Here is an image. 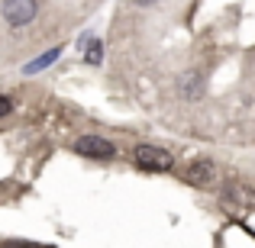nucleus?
I'll list each match as a JSON object with an SVG mask.
<instances>
[{
    "label": "nucleus",
    "instance_id": "nucleus-6",
    "mask_svg": "<svg viewBox=\"0 0 255 248\" xmlns=\"http://www.w3.org/2000/svg\"><path fill=\"white\" fill-rule=\"evenodd\" d=\"M58 55H62V45H55V49H49V52H45V55H39V58H36V62H29V65H26V68H23V71H26V75H36V71H42V68H49V65H52V62H55V58H58Z\"/></svg>",
    "mask_w": 255,
    "mask_h": 248
},
{
    "label": "nucleus",
    "instance_id": "nucleus-3",
    "mask_svg": "<svg viewBox=\"0 0 255 248\" xmlns=\"http://www.w3.org/2000/svg\"><path fill=\"white\" fill-rule=\"evenodd\" d=\"M75 152H78V155H84V158H113V155H117V149H113L110 139L94 136V132H87V136L78 139Z\"/></svg>",
    "mask_w": 255,
    "mask_h": 248
},
{
    "label": "nucleus",
    "instance_id": "nucleus-9",
    "mask_svg": "<svg viewBox=\"0 0 255 248\" xmlns=\"http://www.w3.org/2000/svg\"><path fill=\"white\" fill-rule=\"evenodd\" d=\"M3 248H42V245H32V242H10V245H3Z\"/></svg>",
    "mask_w": 255,
    "mask_h": 248
},
{
    "label": "nucleus",
    "instance_id": "nucleus-7",
    "mask_svg": "<svg viewBox=\"0 0 255 248\" xmlns=\"http://www.w3.org/2000/svg\"><path fill=\"white\" fill-rule=\"evenodd\" d=\"M84 58H87V65H100V58H104V42H100V39H87Z\"/></svg>",
    "mask_w": 255,
    "mask_h": 248
},
{
    "label": "nucleus",
    "instance_id": "nucleus-1",
    "mask_svg": "<svg viewBox=\"0 0 255 248\" xmlns=\"http://www.w3.org/2000/svg\"><path fill=\"white\" fill-rule=\"evenodd\" d=\"M132 162L142 167V171L165 174V171H171V167H174V155H171V152H165L162 145L142 142V145H136V152H132Z\"/></svg>",
    "mask_w": 255,
    "mask_h": 248
},
{
    "label": "nucleus",
    "instance_id": "nucleus-10",
    "mask_svg": "<svg viewBox=\"0 0 255 248\" xmlns=\"http://www.w3.org/2000/svg\"><path fill=\"white\" fill-rule=\"evenodd\" d=\"M129 3H132V6H152L155 0H129Z\"/></svg>",
    "mask_w": 255,
    "mask_h": 248
},
{
    "label": "nucleus",
    "instance_id": "nucleus-2",
    "mask_svg": "<svg viewBox=\"0 0 255 248\" xmlns=\"http://www.w3.org/2000/svg\"><path fill=\"white\" fill-rule=\"evenodd\" d=\"M3 19L13 26V29H19V26H26V23H32L36 19V13H39V3L36 0H3Z\"/></svg>",
    "mask_w": 255,
    "mask_h": 248
},
{
    "label": "nucleus",
    "instance_id": "nucleus-4",
    "mask_svg": "<svg viewBox=\"0 0 255 248\" xmlns=\"http://www.w3.org/2000/svg\"><path fill=\"white\" fill-rule=\"evenodd\" d=\"M184 180L194 187H204L213 180V162H207V158H197V162H191L184 167Z\"/></svg>",
    "mask_w": 255,
    "mask_h": 248
},
{
    "label": "nucleus",
    "instance_id": "nucleus-5",
    "mask_svg": "<svg viewBox=\"0 0 255 248\" xmlns=\"http://www.w3.org/2000/svg\"><path fill=\"white\" fill-rule=\"evenodd\" d=\"M200 81H204V78H200L197 71H187V75L178 81V93L187 97V100H197L200 93H204V84H200Z\"/></svg>",
    "mask_w": 255,
    "mask_h": 248
},
{
    "label": "nucleus",
    "instance_id": "nucleus-8",
    "mask_svg": "<svg viewBox=\"0 0 255 248\" xmlns=\"http://www.w3.org/2000/svg\"><path fill=\"white\" fill-rule=\"evenodd\" d=\"M10 113H13V100L0 93V119H3V116H10Z\"/></svg>",
    "mask_w": 255,
    "mask_h": 248
}]
</instances>
